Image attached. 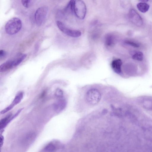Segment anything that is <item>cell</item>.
Returning a JSON list of instances; mask_svg holds the SVG:
<instances>
[{
  "label": "cell",
  "mask_w": 152,
  "mask_h": 152,
  "mask_svg": "<svg viewBox=\"0 0 152 152\" xmlns=\"http://www.w3.org/2000/svg\"><path fill=\"white\" fill-rule=\"evenodd\" d=\"M137 7L138 9L142 13L146 12L149 8V5L145 2L139 3L137 4Z\"/></svg>",
  "instance_id": "7c38bea8"
},
{
  "label": "cell",
  "mask_w": 152,
  "mask_h": 152,
  "mask_svg": "<svg viewBox=\"0 0 152 152\" xmlns=\"http://www.w3.org/2000/svg\"><path fill=\"white\" fill-rule=\"evenodd\" d=\"M5 52L3 50H0V57L4 56L5 54Z\"/></svg>",
  "instance_id": "44dd1931"
},
{
  "label": "cell",
  "mask_w": 152,
  "mask_h": 152,
  "mask_svg": "<svg viewBox=\"0 0 152 152\" xmlns=\"http://www.w3.org/2000/svg\"><path fill=\"white\" fill-rule=\"evenodd\" d=\"M101 95L99 91L95 88L89 90L86 94V98L87 102L92 105L97 104L100 101Z\"/></svg>",
  "instance_id": "3957f363"
},
{
  "label": "cell",
  "mask_w": 152,
  "mask_h": 152,
  "mask_svg": "<svg viewBox=\"0 0 152 152\" xmlns=\"http://www.w3.org/2000/svg\"><path fill=\"white\" fill-rule=\"evenodd\" d=\"M56 24L60 31L64 34L70 37H78L81 35V33L80 31L70 29L67 28L63 23L60 21H57Z\"/></svg>",
  "instance_id": "5b68a950"
},
{
  "label": "cell",
  "mask_w": 152,
  "mask_h": 152,
  "mask_svg": "<svg viewBox=\"0 0 152 152\" xmlns=\"http://www.w3.org/2000/svg\"><path fill=\"white\" fill-rule=\"evenodd\" d=\"M122 62L120 59H115L113 60L112 62V68L115 72L118 74H120L122 72Z\"/></svg>",
  "instance_id": "ba28073f"
},
{
  "label": "cell",
  "mask_w": 152,
  "mask_h": 152,
  "mask_svg": "<svg viewBox=\"0 0 152 152\" xmlns=\"http://www.w3.org/2000/svg\"><path fill=\"white\" fill-rule=\"evenodd\" d=\"M115 42V38L113 35L108 34L106 36L104 39V42L105 45L108 46L113 45Z\"/></svg>",
  "instance_id": "8fae6325"
},
{
  "label": "cell",
  "mask_w": 152,
  "mask_h": 152,
  "mask_svg": "<svg viewBox=\"0 0 152 152\" xmlns=\"http://www.w3.org/2000/svg\"><path fill=\"white\" fill-rule=\"evenodd\" d=\"M125 43L126 44L133 47L138 48L140 47V45L138 44L131 41L126 40L125 41Z\"/></svg>",
  "instance_id": "ac0fdd59"
},
{
  "label": "cell",
  "mask_w": 152,
  "mask_h": 152,
  "mask_svg": "<svg viewBox=\"0 0 152 152\" xmlns=\"http://www.w3.org/2000/svg\"><path fill=\"white\" fill-rule=\"evenodd\" d=\"M4 131V129H2L0 131V148H1L4 143V137L2 135V134Z\"/></svg>",
  "instance_id": "ffe728a7"
},
{
  "label": "cell",
  "mask_w": 152,
  "mask_h": 152,
  "mask_svg": "<svg viewBox=\"0 0 152 152\" xmlns=\"http://www.w3.org/2000/svg\"><path fill=\"white\" fill-rule=\"evenodd\" d=\"M22 26L20 20L17 18H13L9 20L6 23L5 28L7 34L13 35L18 33Z\"/></svg>",
  "instance_id": "6da1fadb"
},
{
  "label": "cell",
  "mask_w": 152,
  "mask_h": 152,
  "mask_svg": "<svg viewBox=\"0 0 152 152\" xmlns=\"http://www.w3.org/2000/svg\"><path fill=\"white\" fill-rule=\"evenodd\" d=\"M143 53L140 51L136 52L132 55V57L133 59L138 61H142L143 60Z\"/></svg>",
  "instance_id": "5bb4252c"
},
{
  "label": "cell",
  "mask_w": 152,
  "mask_h": 152,
  "mask_svg": "<svg viewBox=\"0 0 152 152\" xmlns=\"http://www.w3.org/2000/svg\"><path fill=\"white\" fill-rule=\"evenodd\" d=\"M56 148V146L53 143L50 142L47 145L45 148V150L48 152H52Z\"/></svg>",
  "instance_id": "2e32d148"
},
{
  "label": "cell",
  "mask_w": 152,
  "mask_h": 152,
  "mask_svg": "<svg viewBox=\"0 0 152 152\" xmlns=\"http://www.w3.org/2000/svg\"><path fill=\"white\" fill-rule=\"evenodd\" d=\"M26 54H22L20 55V56L17 59L14 60V66H16L19 64L24 59L26 58Z\"/></svg>",
  "instance_id": "9a60e30c"
},
{
  "label": "cell",
  "mask_w": 152,
  "mask_h": 152,
  "mask_svg": "<svg viewBox=\"0 0 152 152\" xmlns=\"http://www.w3.org/2000/svg\"><path fill=\"white\" fill-rule=\"evenodd\" d=\"M1 148H0V152H1Z\"/></svg>",
  "instance_id": "7402d4cb"
},
{
  "label": "cell",
  "mask_w": 152,
  "mask_h": 152,
  "mask_svg": "<svg viewBox=\"0 0 152 152\" xmlns=\"http://www.w3.org/2000/svg\"><path fill=\"white\" fill-rule=\"evenodd\" d=\"M48 8L46 6H43L39 8L35 14V19L37 24L41 26L45 20L47 15Z\"/></svg>",
  "instance_id": "277c9868"
},
{
  "label": "cell",
  "mask_w": 152,
  "mask_h": 152,
  "mask_svg": "<svg viewBox=\"0 0 152 152\" xmlns=\"http://www.w3.org/2000/svg\"><path fill=\"white\" fill-rule=\"evenodd\" d=\"M130 19L131 22L137 26H141L143 24L142 18L134 10L131 9L129 13Z\"/></svg>",
  "instance_id": "8992f818"
},
{
  "label": "cell",
  "mask_w": 152,
  "mask_h": 152,
  "mask_svg": "<svg viewBox=\"0 0 152 152\" xmlns=\"http://www.w3.org/2000/svg\"><path fill=\"white\" fill-rule=\"evenodd\" d=\"M74 0H71L69 1L65 8L64 11L69 14H72L74 13L73 9V4Z\"/></svg>",
  "instance_id": "4fadbf2b"
},
{
  "label": "cell",
  "mask_w": 152,
  "mask_h": 152,
  "mask_svg": "<svg viewBox=\"0 0 152 152\" xmlns=\"http://www.w3.org/2000/svg\"><path fill=\"white\" fill-rule=\"evenodd\" d=\"M53 105V109L56 113H58L63 110L67 105V101L63 98L58 99Z\"/></svg>",
  "instance_id": "52a82bcc"
},
{
  "label": "cell",
  "mask_w": 152,
  "mask_h": 152,
  "mask_svg": "<svg viewBox=\"0 0 152 152\" xmlns=\"http://www.w3.org/2000/svg\"><path fill=\"white\" fill-rule=\"evenodd\" d=\"M11 115L12 114L10 113L0 120V131L3 129L12 121Z\"/></svg>",
  "instance_id": "30bf717a"
},
{
  "label": "cell",
  "mask_w": 152,
  "mask_h": 152,
  "mask_svg": "<svg viewBox=\"0 0 152 152\" xmlns=\"http://www.w3.org/2000/svg\"><path fill=\"white\" fill-rule=\"evenodd\" d=\"M73 9L74 13L78 18L80 19L85 18L86 12V7L83 1L74 0Z\"/></svg>",
  "instance_id": "7a4b0ae2"
},
{
  "label": "cell",
  "mask_w": 152,
  "mask_h": 152,
  "mask_svg": "<svg viewBox=\"0 0 152 152\" xmlns=\"http://www.w3.org/2000/svg\"><path fill=\"white\" fill-rule=\"evenodd\" d=\"M31 1V0H22L21 3L23 6L28 8L30 6Z\"/></svg>",
  "instance_id": "d6986e66"
},
{
  "label": "cell",
  "mask_w": 152,
  "mask_h": 152,
  "mask_svg": "<svg viewBox=\"0 0 152 152\" xmlns=\"http://www.w3.org/2000/svg\"><path fill=\"white\" fill-rule=\"evenodd\" d=\"M14 61L9 60L0 65V72H5L11 69L14 66Z\"/></svg>",
  "instance_id": "9c48e42d"
},
{
  "label": "cell",
  "mask_w": 152,
  "mask_h": 152,
  "mask_svg": "<svg viewBox=\"0 0 152 152\" xmlns=\"http://www.w3.org/2000/svg\"><path fill=\"white\" fill-rule=\"evenodd\" d=\"M55 95L56 97L58 99L62 98L64 96L63 91L61 89L57 88L55 91Z\"/></svg>",
  "instance_id": "e0dca14e"
}]
</instances>
